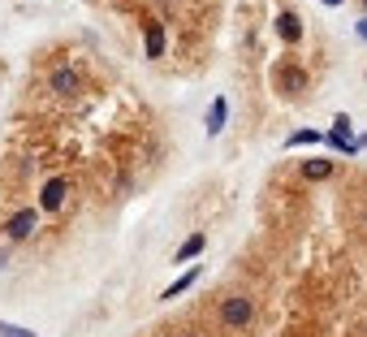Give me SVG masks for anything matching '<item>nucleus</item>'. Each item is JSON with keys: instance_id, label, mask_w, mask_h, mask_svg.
Returning <instances> with one entry per match:
<instances>
[{"instance_id": "f8f14e48", "label": "nucleus", "mask_w": 367, "mask_h": 337, "mask_svg": "<svg viewBox=\"0 0 367 337\" xmlns=\"http://www.w3.org/2000/svg\"><path fill=\"white\" fill-rule=\"evenodd\" d=\"M195 277H199V268H186V272H182V277H178V281H173V285H169V290L160 294V303H169V298H178V294H186V290H190V285H195Z\"/></svg>"}, {"instance_id": "20e7f679", "label": "nucleus", "mask_w": 367, "mask_h": 337, "mask_svg": "<svg viewBox=\"0 0 367 337\" xmlns=\"http://www.w3.org/2000/svg\"><path fill=\"white\" fill-rule=\"evenodd\" d=\"M277 87H281V95H298L302 87H307V74L285 61V65H277Z\"/></svg>"}, {"instance_id": "9b49d317", "label": "nucleus", "mask_w": 367, "mask_h": 337, "mask_svg": "<svg viewBox=\"0 0 367 337\" xmlns=\"http://www.w3.org/2000/svg\"><path fill=\"white\" fill-rule=\"evenodd\" d=\"M302 178L307 182H324V178H333V160H307V165H302Z\"/></svg>"}, {"instance_id": "2eb2a0df", "label": "nucleus", "mask_w": 367, "mask_h": 337, "mask_svg": "<svg viewBox=\"0 0 367 337\" xmlns=\"http://www.w3.org/2000/svg\"><path fill=\"white\" fill-rule=\"evenodd\" d=\"M359 39H363V43H367V18H363V22H359Z\"/></svg>"}, {"instance_id": "4468645a", "label": "nucleus", "mask_w": 367, "mask_h": 337, "mask_svg": "<svg viewBox=\"0 0 367 337\" xmlns=\"http://www.w3.org/2000/svg\"><path fill=\"white\" fill-rule=\"evenodd\" d=\"M0 337H35V329H22V325H9V320H0Z\"/></svg>"}, {"instance_id": "0eeeda50", "label": "nucleus", "mask_w": 367, "mask_h": 337, "mask_svg": "<svg viewBox=\"0 0 367 337\" xmlns=\"http://www.w3.org/2000/svg\"><path fill=\"white\" fill-rule=\"evenodd\" d=\"M65 190H70V186H65V178H48V186H43V195H39V203L48 207V212H56V207L65 203Z\"/></svg>"}, {"instance_id": "6e6552de", "label": "nucleus", "mask_w": 367, "mask_h": 337, "mask_svg": "<svg viewBox=\"0 0 367 337\" xmlns=\"http://www.w3.org/2000/svg\"><path fill=\"white\" fill-rule=\"evenodd\" d=\"M225 121H229V100H225V95H216L212 108H207V134H220V130H225Z\"/></svg>"}, {"instance_id": "7ed1b4c3", "label": "nucleus", "mask_w": 367, "mask_h": 337, "mask_svg": "<svg viewBox=\"0 0 367 337\" xmlns=\"http://www.w3.org/2000/svg\"><path fill=\"white\" fill-rule=\"evenodd\" d=\"M328 143H333V147H342L346 156H355L359 147H355V139H350V117H346V112H337V117H333V130L324 134Z\"/></svg>"}, {"instance_id": "9d476101", "label": "nucleus", "mask_w": 367, "mask_h": 337, "mask_svg": "<svg viewBox=\"0 0 367 337\" xmlns=\"http://www.w3.org/2000/svg\"><path fill=\"white\" fill-rule=\"evenodd\" d=\"M203 247H207V238H203V234H190L186 243L178 247V255H173V260H178V264H190L195 255H203Z\"/></svg>"}, {"instance_id": "39448f33", "label": "nucleus", "mask_w": 367, "mask_h": 337, "mask_svg": "<svg viewBox=\"0 0 367 337\" xmlns=\"http://www.w3.org/2000/svg\"><path fill=\"white\" fill-rule=\"evenodd\" d=\"M273 26H277V35H281L285 43H298V39H302V18H298L294 9H281Z\"/></svg>"}, {"instance_id": "f03ea898", "label": "nucleus", "mask_w": 367, "mask_h": 337, "mask_svg": "<svg viewBox=\"0 0 367 337\" xmlns=\"http://www.w3.org/2000/svg\"><path fill=\"white\" fill-rule=\"evenodd\" d=\"M251 316H255L251 298H225V307H220V320H225L229 329H242V325H251Z\"/></svg>"}, {"instance_id": "1a4fd4ad", "label": "nucleus", "mask_w": 367, "mask_h": 337, "mask_svg": "<svg viewBox=\"0 0 367 337\" xmlns=\"http://www.w3.org/2000/svg\"><path fill=\"white\" fill-rule=\"evenodd\" d=\"M52 91H56V95H74V91H78V74H74L70 65L52 70Z\"/></svg>"}, {"instance_id": "f257e3e1", "label": "nucleus", "mask_w": 367, "mask_h": 337, "mask_svg": "<svg viewBox=\"0 0 367 337\" xmlns=\"http://www.w3.org/2000/svg\"><path fill=\"white\" fill-rule=\"evenodd\" d=\"M35 225H39V212H35V207H22V212H13L5 221V234L13 238V243H26V238L35 234Z\"/></svg>"}, {"instance_id": "dca6fc26", "label": "nucleus", "mask_w": 367, "mask_h": 337, "mask_svg": "<svg viewBox=\"0 0 367 337\" xmlns=\"http://www.w3.org/2000/svg\"><path fill=\"white\" fill-rule=\"evenodd\" d=\"M324 5H328V9H337V5H342V0H324Z\"/></svg>"}, {"instance_id": "ddd939ff", "label": "nucleus", "mask_w": 367, "mask_h": 337, "mask_svg": "<svg viewBox=\"0 0 367 337\" xmlns=\"http://www.w3.org/2000/svg\"><path fill=\"white\" fill-rule=\"evenodd\" d=\"M324 134L320 130H294L290 139H285V147H311V143H320Z\"/></svg>"}, {"instance_id": "423d86ee", "label": "nucleus", "mask_w": 367, "mask_h": 337, "mask_svg": "<svg viewBox=\"0 0 367 337\" xmlns=\"http://www.w3.org/2000/svg\"><path fill=\"white\" fill-rule=\"evenodd\" d=\"M143 43H147V57H151V61H160V57H165V26L156 22V18L143 22Z\"/></svg>"}]
</instances>
